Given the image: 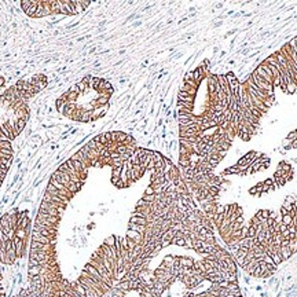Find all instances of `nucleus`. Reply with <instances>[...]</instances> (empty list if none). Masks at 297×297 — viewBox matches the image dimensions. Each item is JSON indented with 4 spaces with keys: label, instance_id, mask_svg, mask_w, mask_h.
I'll return each mask as SVG.
<instances>
[{
    "label": "nucleus",
    "instance_id": "obj_1",
    "mask_svg": "<svg viewBox=\"0 0 297 297\" xmlns=\"http://www.w3.org/2000/svg\"><path fill=\"white\" fill-rule=\"evenodd\" d=\"M249 77H250V80L255 83L256 87H259L262 91L267 92L268 98H274V85H272V84H270V83H267L265 80H263V78L256 73V70H253L252 73H250Z\"/></svg>",
    "mask_w": 297,
    "mask_h": 297
},
{
    "label": "nucleus",
    "instance_id": "obj_2",
    "mask_svg": "<svg viewBox=\"0 0 297 297\" xmlns=\"http://www.w3.org/2000/svg\"><path fill=\"white\" fill-rule=\"evenodd\" d=\"M35 223H39V224H43V226H45V227H51V229H57L58 230L59 217L50 216V215H45V213H43V212H37Z\"/></svg>",
    "mask_w": 297,
    "mask_h": 297
},
{
    "label": "nucleus",
    "instance_id": "obj_3",
    "mask_svg": "<svg viewBox=\"0 0 297 297\" xmlns=\"http://www.w3.org/2000/svg\"><path fill=\"white\" fill-rule=\"evenodd\" d=\"M33 230H35V231H39L42 235L50 238V239H55V238H57V229H51V227H45V226H43V224L35 223Z\"/></svg>",
    "mask_w": 297,
    "mask_h": 297
},
{
    "label": "nucleus",
    "instance_id": "obj_4",
    "mask_svg": "<svg viewBox=\"0 0 297 297\" xmlns=\"http://www.w3.org/2000/svg\"><path fill=\"white\" fill-rule=\"evenodd\" d=\"M226 78H227V83H229V88L230 91H231V95L234 96H238V91H239V81H238V78L235 77L232 73H227L226 74ZM239 98V96H238Z\"/></svg>",
    "mask_w": 297,
    "mask_h": 297
},
{
    "label": "nucleus",
    "instance_id": "obj_5",
    "mask_svg": "<svg viewBox=\"0 0 297 297\" xmlns=\"http://www.w3.org/2000/svg\"><path fill=\"white\" fill-rule=\"evenodd\" d=\"M70 158H72V160H77V161H80V162L83 164V166H85L87 169H88L89 166H92V165H91V161L88 160V157H87V155L84 154L83 152H80V150H78V152H76L74 154H72V157H70Z\"/></svg>",
    "mask_w": 297,
    "mask_h": 297
},
{
    "label": "nucleus",
    "instance_id": "obj_6",
    "mask_svg": "<svg viewBox=\"0 0 297 297\" xmlns=\"http://www.w3.org/2000/svg\"><path fill=\"white\" fill-rule=\"evenodd\" d=\"M32 239L37 241V242H40V244H43V245H50V242H51L50 238L44 237V235H42L39 231H35V230H33V232H32Z\"/></svg>",
    "mask_w": 297,
    "mask_h": 297
},
{
    "label": "nucleus",
    "instance_id": "obj_7",
    "mask_svg": "<svg viewBox=\"0 0 297 297\" xmlns=\"http://www.w3.org/2000/svg\"><path fill=\"white\" fill-rule=\"evenodd\" d=\"M179 264L180 267H187V268H193L194 265V260L190 257H184V256H179Z\"/></svg>",
    "mask_w": 297,
    "mask_h": 297
},
{
    "label": "nucleus",
    "instance_id": "obj_8",
    "mask_svg": "<svg viewBox=\"0 0 297 297\" xmlns=\"http://www.w3.org/2000/svg\"><path fill=\"white\" fill-rule=\"evenodd\" d=\"M128 230H134V231L139 232V234H145L146 226H140V224H135V223H128Z\"/></svg>",
    "mask_w": 297,
    "mask_h": 297
},
{
    "label": "nucleus",
    "instance_id": "obj_9",
    "mask_svg": "<svg viewBox=\"0 0 297 297\" xmlns=\"http://www.w3.org/2000/svg\"><path fill=\"white\" fill-rule=\"evenodd\" d=\"M179 91L187 92L190 96H195V94H197V88H194V87L189 85V84H186V83H183V85L180 87V89H179Z\"/></svg>",
    "mask_w": 297,
    "mask_h": 297
},
{
    "label": "nucleus",
    "instance_id": "obj_10",
    "mask_svg": "<svg viewBox=\"0 0 297 297\" xmlns=\"http://www.w3.org/2000/svg\"><path fill=\"white\" fill-rule=\"evenodd\" d=\"M37 6H39V0H32V6H30L25 12H26L29 17H35L36 10H37Z\"/></svg>",
    "mask_w": 297,
    "mask_h": 297
},
{
    "label": "nucleus",
    "instance_id": "obj_11",
    "mask_svg": "<svg viewBox=\"0 0 297 297\" xmlns=\"http://www.w3.org/2000/svg\"><path fill=\"white\" fill-rule=\"evenodd\" d=\"M117 288L121 289L122 292H128L129 289H132V281H121Z\"/></svg>",
    "mask_w": 297,
    "mask_h": 297
},
{
    "label": "nucleus",
    "instance_id": "obj_12",
    "mask_svg": "<svg viewBox=\"0 0 297 297\" xmlns=\"http://www.w3.org/2000/svg\"><path fill=\"white\" fill-rule=\"evenodd\" d=\"M270 211H267V209H262V211H259L257 213H256V216L260 219V223L263 222V220H267L268 217H270Z\"/></svg>",
    "mask_w": 297,
    "mask_h": 297
},
{
    "label": "nucleus",
    "instance_id": "obj_13",
    "mask_svg": "<svg viewBox=\"0 0 297 297\" xmlns=\"http://www.w3.org/2000/svg\"><path fill=\"white\" fill-rule=\"evenodd\" d=\"M223 175H241V171L237 168V165H234V166H229L227 169H224Z\"/></svg>",
    "mask_w": 297,
    "mask_h": 297
},
{
    "label": "nucleus",
    "instance_id": "obj_14",
    "mask_svg": "<svg viewBox=\"0 0 297 297\" xmlns=\"http://www.w3.org/2000/svg\"><path fill=\"white\" fill-rule=\"evenodd\" d=\"M129 223H135V224L146 226V224H147V220H146L145 217H135V216H131V219H129Z\"/></svg>",
    "mask_w": 297,
    "mask_h": 297
},
{
    "label": "nucleus",
    "instance_id": "obj_15",
    "mask_svg": "<svg viewBox=\"0 0 297 297\" xmlns=\"http://www.w3.org/2000/svg\"><path fill=\"white\" fill-rule=\"evenodd\" d=\"M173 262H175V256H173V255H168V256H165V257H164V260H162L164 264H165L166 267H169V268H172Z\"/></svg>",
    "mask_w": 297,
    "mask_h": 297
},
{
    "label": "nucleus",
    "instance_id": "obj_16",
    "mask_svg": "<svg viewBox=\"0 0 297 297\" xmlns=\"http://www.w3.org/2000/svg\"><path fill=\"white\" fill-rule=\"evenodd\" d=\"M176 107H183V109H187V110H193L194 109V102H179L178 101Z\"/></svg>",
    "mask_w": 297,
    "mask_h": 297
},
{
    "label": "nucleus",
    "instance_id": "obj_17",
    "mask_svg": "<svg viewBox=\"0 0 297 297\" xmlns=\"http://www.w3.org/2000/svg\"><path fill=\"white\" fill-rule=\"evenodd\" d=\"M178 162H179V166H180V168H187V166H190V160H189V157H179Z\"/></svg>",
    "mask_w": 297,
    "mask_h": 297
},
{
    "label": "nucleus",
    "instance_id": "obj_18",
    "mask_svg": "<svg viewBox=\"0 0 297 297\" xmlns=\"http://www.w3.org/2000/svg\"><path fill=\"white\" fill-rule=\"evenodd\" d=\"M281 223H283V224H286V226H292L293 224V216H292L290 213L285 215V216H282V220H281Z\"/></svg>",
    "mask_w": 297,
    "mask_h": 297
},
{
    "label": "nucleus",
    "instance_id": "obj_19",
    "mask_svg": "<svg viewBox=\"0 0 297 297\" xmlns=\"http://www.w3.org/2000/svg\"><path fill=\"white\" fill-rule=\"evenodd\" d=\"M105 245H107V246H114L116 245V235H110V237H107L106 239H105Z\"/></svg>",
    "mask_w": 297,
    "mask_h": 297
},
{
    "label": "nucleus",
    "instance_id": "obj_20",
    "mask_svg": "<svg viewBox=\"0 0 297 297\" xmlns=\"http://www.w3.org/2000/svg\"><path fill=\"white\" fill-rule=\"evenodd\" d=\"M28 274H29V278H30V276L40 275V267H29V270H28Z\"/></svg>",
    "mask_w": 297,
    "mask_h": 297
},
{
    "label": "nucleus",
    "instance_id": "obj_21",
    "mask_svg": "<svg viewBox=\"0 0 297 297\" xmlns=\"http://www.w3.org/2000/svg\"><path fill=\"white\" fill-rule=\"evenodd\" d=\"M289 248H290L292 253H297V238L289 239Z\"/></svg>",
    "mask_w": 297,
    "mask_h": 297
},
{
    "label": "nucleus",
    "instance_id": "obj_22",
    "mask_svg": "<svg viewBox=\"0 0 297 297\" xmlns=\"http://www.w3.org/2000/svg\"><path fill=\"white\" fill-rule=\"evenodd\" d=\"M30 6H32V0H22L21 2V8L24 10V11H26Z\"/></svg>",
    "mask_w": 297,
    "mask_h": 297
},
{
    "label": "nucleus",
    "instance_id": "obj_23",
    "mask_svg": "<svg viewBox=\"0 0 297 297\" xmlns=\"http://www.w3.org/2000/svg\"><path fill=\"white\" fill-rule=\"evenodd\" d=\"M184 242H186V245H184V248H189V249H193V239H191L190 237H184Z\"/></svg>",
    "mask_w": 297,
    "mask_h": 297
},
{
    "label": "nucleus",
    "instance_id": "obj_24",
    "mask_svg": "<svg viewBox=\"0 0 297 297\" xmlns=\"http://www.w3.org/2000/svg\"><path fill=\"white\" fill-rule=\"evenodd\" d=\"M73 3H74V10H76V14H80V12L84 11L83 7H81V4H80V2H73Z\"/></svg>",
    "mask_w": 297,
    "mask_h": 297
},
{
    "label": "nucleus",
    "instance_id": "obj_25",
    "mask_svg": "<svg viewBox=\"0 0 297 297\" xmlns=\"http://www.w3.org/2000/svg\"><path fill=\"white\" fill-rule=\"evenodd\" d=\"M0 148H12V146H11V140L0 142Z\"/></svg>",
    "mask_w": 297,
    "mask_h": 297
},
{
    "label": "nucleus",
    "instance_id": "obj_26",
    "mask_svg": "<svg viewBox=\"0 0 297 297\" xmlns=\"http://www.w3.org/2000/svg\"><path fill=\"white\" fill-rule=\"evenodd\" d=\"M29 267H40L39 260H36V259H29Z\"/></svg>",
    "mask_w": 297,
    "mask_h": 297
},
{
    "label": "nucleus",
    "instance_id": "obj_27",
    "mask_svg": "<svg viewBox=\"0 0 297 297\" xmlns=\"http://www.w3.org/2000/svg\"><path fill=\"white\" fill-rule=\"evenodd\" d=\"M189 80H193V81H194V74H193V72H187V73L184 74V81H189Z\"/></svg>",
    "mask_w": 297,
    "mask_h": 297
},
{
    "label": "nucleus",
    "instance_id": "obj_28",
    "mask_svg": "<svg viewBox=\"0 0 297 297\" xmlns=\"http://www.w3.org/2000/svg\"><path fill=\"white\" fill-rule=\"evenodd\" d=\"M145 195H154V189H153V186H148V187L146 189Z\"/></svg>",
    "mask_w": 297,
    "mask_h": 297
},
{
    "label": "nucleus",
    "instance_id": "obj_29",
    "mask_svg": "<svg viewBox=\"0 0 297 297\" xmlns=\"http://www.w3.org/2000/svg\"><path fill=\"white\" fill-rule=\"evenodd\" d=\"M288 139L290 140V142H293V140H296V139H297V131L290 132V134L288 135Z\"/></svg>",
    "mask_w": 297,
    "mask_h": 297
},
{
    "label": "nucleus",
    "instance_id": "obj_30",
    "mask_svg": "<svg viewBox=\"0 0 297 297\" xmlns=\"http://www.w3.org/2000/svg\"><path fill=\"white\" fill-rule=\"evenodd\" d=\"M286 230H288V226H286V224H283V223H281V224H279V231L283 232V231H286Z\"/></svg>",
    "mask_w": 297,
    "mask_h": 297
},
{
    "label": "nucleus",
    "instance_id": "obj_31",
    "mask_svg": "<svg viewBox=\"0 0 297 297\" xmlns=\"http://www.w3.org/2000/svg\"><path fill=\"white\" fill-rule=\"evenodd\" d=\"M80 4H81V7H83V10H85L91 3H89V2H80Z\"/></svg>",
    "mask_w": 297,
    "mask_h": 297
},
{
    "label": "nucleus",
    "instance_id": "obj_32",
    "mask_svg": "<svg viewBox=\"0 0 297 297\" xmlns=\"http://www.w3.org/2000/svg\"><path fill=\"white\" fill-rule=\"evenodd\" d=\"M288 213H289V212L282 206V208H281V215H282V216H285V215H288Z\"/></svg>",
    "mask_w": 297,
    "mask_h": 297
},
{
    "label": "nucleus",
    "instance_id": "obj_33",
    "mask_svg": "<svg viewBox=\"0 0 297 297\" xmlns=\"http://www.w3.org/2000/svg\"><path fill=\"white\" fill-rule=\"evenodd\" d=\"M292 147H293V148H297V139L292 142Z\"/></svg>",
    "mask_w": 297,
    "mask_h": 297
}]
</instances>
